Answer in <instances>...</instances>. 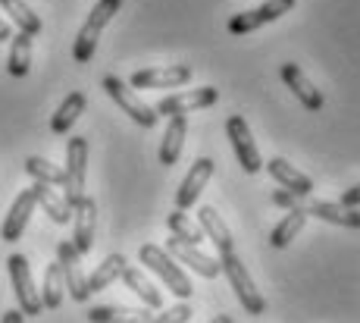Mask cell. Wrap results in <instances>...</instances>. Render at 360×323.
I'll use <instances>...</instances> for the list:
<instances>
[{"instance_id":"cell-1","label":"cell","mask_w":360,"mask_h":323,"mask_svg":"<svg viewBox=\"0 0 360 323\" xmlns=\"http://www.w3.org/2000/svg\"><path fill=\"white\" fill-rule=\"evenodd\" d=\"M219 270H223L226 279L232 283L235 298L241 301L245 314H251V317H260V314L266 311V298H263L260 289L254 286L251 273H248V267L241 264L238 254H235V251H223V254H219Z\"/></svg>"},{"instance_id":"cell-2","label":"cell","mask_w":360,"mask_h":323,"mask_svg":"<svg viewBox=\"0 0 360 323\" xmlns=\"http://www.w3.org/2000/svg\"><path fill=\"white\" fill-rule=\"evenodd\" d=\"M138 258H141V264L148 267V270H154L157 277L166 283V289H169L176 298H191V292H195V286H191V279L182 273V267L176 264V260L166 254V248H160V245H141L138 248Z\"/></svg>"},{"instance_id":"cell-3","label":"cell","mask_w":360,"mask_h":323,"mask_svg":"<svg viewBox=\"0 0 360 323\" xmlns=\"http://www.w3.org/2000/svg\"><path fill=\"white\" fill-rule=\"evenodd\" d=\"M120 6H122V0H98V4H94L91 16L85 19V25H82L79 38H75V44H72L75 63H91L94 51H98L101 32L107 29V23L116 16V13H120Z\"/></svg>"},{"instance_id":"cell-4","label":"cell","mask_w":360,"mask_h":323,"mask_svg":"<svg viewBox=\"0 0 360 323\" xmlns=\"http://www.w3.org/2000/svg\"><path fill=\"white\" fill-rule=\"evenodd\" d=\"M66 179H63V189H66V204L75 208V204L85 198V173H88V139L75 135L69 139L66 144V167H63Z\"/></svg>"},{"instance_id":"cell-5","label":"cell","mask_w":360,"mask_h":323,"mask_svg":"<svg viewBox=\"0 0 360 323\" xmlns=\"http://www.w3.org/2000/svg\"><path fill=\"white\" fill-rule=\"evenodd\" d=\"M6 270H10L13 292H16V301H19V311H22L25 317H38V314L44 311V305H41V292L34 289L29 258H25V254H10Z\"/></svg>"},{"instance_id":"cell-6","label":"cell","mask_w":360,"mask_h":323,"mask_svg":"<svg viewBox=\"0 0 360 323\" xmlns=\"http://www.w3.org/2000/svg\"><path fill=\"white\" fill-rule=\"evenodd\" d=\"M101 85H103V91L116 101V107H120L122 113H129L141 129H154L157 126V120H160V116H157V110L144 104V101L138 98V94L131 91L122 79H116V75H103Z\"/></svg>"},{"instance_id":"cell-7","label":"cell","mask_w":360,"mask_h":323,"mask_svg":"<svg viewBox=\"0 0 360 323\" xmlns=\"http://www.w3.org/2000/svg\"><path fill=\"white\" fill-rule=\"evenodd\" d=\"M226 135H229L232 151H235V157H238L241 170H245V173H260L263 157H260L257 144H254V139H251V129H248L245 116L232 113L229 120H226Z\"/></svg>"},{"instance_id":"cell-8","label":"cell","mask_w":360,"mask_h":323,"mask_svg":"<svg viewBox=\"0 0 360 323\" xmlns=\"http://www.w3.org/2000/svg\"><path fill=\"white\" fill-rule=\"evenodd\" d=\"M295 4H297V0H266V4L254 6V10L235 13V16L229 19V32H232V35H248V32L260 29V25H266V23H276L279 16L292 13Z\"/></svg>"},{"instance_id":"cell-9","label":"cell","mask_w":360,"mask_h":323,"mask_svg":"<svg viewBox=\"0 0 360 323\" xmlns=\"http://www.w3.org/2000/svg\"><path fill=\"white\" fill-rule=\"evenodd\" d=\"M219 101V91L213 85H204V88H191V91H179V94H169L157 104V116H185L191 110H204V107H213Z\"/></svg>"},{"instance_id":"cell-10","label":"cell","mask_w":360,"mask_h":323,"mask_svg":"<svg viewBox=\"0 0 360 323\" xmlns=\"http://www.w3.org/2000/svg\"><path fill=\"white\" fill-rule=\"evenodd\" d=\"M57 264L63 270V279H66V292L72 295V301H88V277L82 270V254L75 251L72 242H60L57 245Z\"/></svg>"},{"instance_id":"cell-11","label":"cell","mask_w":360,"mask_h":323,"mask_svg":"<svg viewBox=\"0 0 360 323\" xmlns=\"http://www.w3.org/2000/svg\"><path fill=\"white\" fill-rule=\"evenodd\" d=\"M185 82H191V66L172 63V66H157V70H138L131 75L129 88H179Z\"/></svg>"},{"instance_id":"cell-12","label":"cell","mask_w":360,"mask_h":323,"mask_svg":"<svg viewBox=\"0 0 360 323\" xmlns=\"http://www.w3.org/2000/svg\"><path fill=\"white\" fill-rule=\"evenodd\" d=\"M210 176H213V160L210 157H198V160L191 163L188 176H185L182 185H179V191H176V210H188L200 198L204 185L210 182Z\"/></svg>"},{"instance_id":"cell-13","label":"cell","mask_w":360,"mask_h":323,"mask_svg":"<svg viewBox=\"0 0 360 323\" xmlns=\"http://www.w3.org/2000/svg\"><path fill=\"white\" fill-rule=\"evenodd\" d=\"M279 75H282V82L292 88L295 98L301 101L304 110H310V113L323 110V91H320V88H314V82H310L307 75L301 72V66H297V63H282Z\"/></svg>"},{"instance_id":"cell-14","label":"cell","mask_w":360,"mask_h":323,"mask_svg":"<svg viewBox=\"0 0 360 323\" xmlns=\"http://www.w3.org/2000/svg\"><path fill=\"white\" fill-rule=\"evenodd\" d=\"M166 254L169 258H176V260H182V264H188L195 273H200L204 279H217L219 273V260H213V258H207L204 251H198V245H188V242H179L176 236L166 242Z\"/></svg>"},{"instance_id":"cell-15","label":"cell","mask_w":360,"mask_h":323,"mask_svg":"<svg viewBox=\"0 0 360 323\" xmlns=\"http://www.w3.org/2000/svg\"><path fill=\"white\" fill-rule=\"evenodd\" d=\"M72 220H75V236H72V245L79 254H88L94 245V226H98V204L94 198H82L79 204L72 208Z\"/></svg>"},{"instance_id":"cell-16","label":"cell","mask_w":360,"mask_h":323,"mask_svg":"<svg viewBox=\"0 0 360 323\" xmlns=\"http://www.w3.org/2000/svg\"><path fill=\"white\" fill-rule=\"evenodd\" d=\"M266 173L273 176L276 182L282 185V189L295 191L297 198H307L310 191H314V182H310V176H304L301 170H295L288 160H282V157H273V160L266 163Z\"/></svg>"},{"instance_id":"cell-17","label":"cell","mask_w":360,"mask_h":323,"mask_svg":"<svg viewBox=\"0 0 360 323\" xmlns=\"http://www.w3.org/2000/svg\"><path fill=\"white\" fill-rule=\"evenodd\" d=\"M91 323H154L150 308H122V305H98L88 311Z\"/></svg>"},{"instance_id":"cell-18","label":"cell","mask_w":360,"mask_h":323,"mask_svg":"<svg viewBox=\"0 0 360 323\" xmlns=\"http://www.w3.org/2000/svg\"><path fill=\"white\" fill-rule=\"evenodd\" d=\"M32 210H34V195L29 189V191H22V195H16L10 214H6V220H4V229H0V232H4V242H16V239H22Z\"/></svg>"},{"instance_id":"cell-19","label":"cell","mask_w":360,"mask_h":323,"mask_svg":"<svg viewBox=\"0 0 360 323\" xmlns=\"http://www.w3.org/2000/svg\"><path fill=\"white\" fill-rule=\"evenodd\" d=\"M185 132H188V120H185V116H169L163 141H160V163L163 167H172V163L179 160L182 144H185Z\"/></svg>"},{"instance_id":"cell-20","label":"cell","mask_w":360,"mask_h":323,"mask_svg":"<svg viewBox=\"0 0 360 323\" xmlns=\"http://www.w3.org/2000/svg\"><path fill=\"white\" fill-rule=\"evenodd\" d=\"M198 223H200V232H204V236L219 248V254H223V251H235L229 226L223 223V217H219L213 208H200L198 210Z\"/></svg>"},{"instance_id":"cell-21","label":"cell","mask_w":360,"mask_h":323,"mask_svg":"<svg viewBox=\"0 0 360 323\" xmlns=\"http://www.w3.org/2000/svg\"><path fill=\"white\" fill-rule=\"evenodd\" d=\"M304 210L320 217V220H326V223L345 226V229H360V210L357 208H345V204H332V201H314Z\"/></svg>"},{"instance_id":"cell-22","label":"cell","mask_w":360,"mask_h":323,"mask_svg":"<svg viewBox=\"0 0 360 323\" xmlns=\"http://www.w3.org/2000/svg\"><path fill=\"white\" fill-rule=\"evenodd\" d=\"M32 70V35L25 32H16L10 38V57H6V72L13 79H25Z\"/></svg>"},{"instance_id":"cell-23","label":"cell","mask_w":360,"mask_h":323,"mask_svg":"<svg viewBox=\"0 0 360 323\" xmlns=\"http://www.w3.org/2000/svg\"><path fill=\"white\" fill-rule=\"evenodd\" d=\"M32 195H34V204H41V208H44V214L51 217L53 223H69V220H72V208H69L66 198H60L51 185L34 182L32 185Z\"/></svg>"},{"instance_id":"cell-24","label":"cell","mask_w":360,"mask_h":323,"mask_svg":"<svg viewBox=\"0 0 360 323\" xmlns=\"http://www.w3.org/2000/svg\"><path fill=\"white\" fill-rule=\"evenodd\" d=\"M85 104H88V98H85V94H82V91L66 94V98H63V104L57 107V113H53V120H51L53 135H66L69 129L75 126V120H79V116L85 113Z\"/></svg>"},{"instance_id":"cell-25","label":"cell","mask_w":360,"mask_h":323,"mask_svg":"<svg viewBox=\"0 0 360 323\" xmlns=\"http://www.w3.org/2000/svg\"><path fill=\"white\" fill-rule=\"evenodd\" d=\"M304 223H307V210L304 208L288 210V214L273 226V232H269V245H273V248H288L292 239H297V232L304 229Z\"/></svg>"},{"instance_id":"cell-26","label":"cell","mask_w":360,"mask_h":323,"mask_svg":"<svg viewBox=\"0 0 360 323\" xmlns=\"http://www.w3.org/2000/svg\"><path fill=\"white\" fill-rule=\"evenodd\" d=\"M120 279H122V283H126V286H129L131 292H135L138 298H141L148 308H157V311H160V308H163V295H160V289H157L154 283H150V279L144 277V273L138 270V267H126Z\"/></svg>"},{"instance_id":"cell-27","label":"cell","mask_w":360,"mask_h":323,"mask_svg":"<svg viewBox=\"0 0 360 323\" xmlns=\"http://www.w3.org/2000/svg\"><path fill=\"white\" fill-rule=\"evenodd\" d=\"M63 295H66V279H63V270H60V264L53 260V264L47 267V273H44V289H41V305L51 308V311H57V308L63 305Z\"/></svg>"},{"instance_id":"cell-28","label":"cell","mask_w":360,"mask_h":323,"mask_svg":"<svg viewBox=\"0 0 360 323\" xmlns=\"http://www.w3.org/2000/svg\"><path fill=\"white\" fill-rule=\"evenodd\" d=\"M0 6L10 13V19L19 25V32H25V35H32V38L41 32V16L25 0H0Z\"/></svg>"},{"instance_id":"cell-29","label":"cell","mask_w":360,"mask_h":323,"mask_svg":"<svg viewBox=\"0 0 360 323\" xmlns=\"http://www.w3.org/2000/svg\"><path fill=\"white\" fill-rule=\"evenodd\" d=\"M126 258L122 254H110L107 260L98 267V270L88 277V292H101V289H107L110 283H116V279L122 277V270H126Z\"/></svg>"},{"instance_id":"cell-30","label":"cell","mask_w":360,"mask_h":323,"mask_svg":"<svg viewBox=\"0 0 360 323\" xmlns=\"http://www.w3.org/2000/svg\"><path fill=\"white\" fill-rule=\"evenodd\" d=\"M25 173H29L34 182H44V185H63V179H66L63 167L44 160V157H29V160H25Z\"/></svg>"},{"instance_id":"cell-31","label":"cell","mask_w":360,"mask_h":323,"mask_svg":"<svg viewBox=\"0 0 360 323\" xmlns=\"http://www.w3.org/2000/svg\"><path fill=\"white\" fill-rule=\"evenodd\" d=\"M166 226H169V232L179 239V242H188V245H200L204 242V232H200V226H195L188 217L182 214V210H172L169 217H166Z\"/></svg>"},{"instance_id":"cell-32","label":"cell","mask_w":360,"mask_h":323,"mask_svg":"<svg viewBox=\"0 0 360 323\" xmlns=\"http://www.w3.org/2000/svg\"><path fill=\"white\" fill-rule=\"evenodd\" d=\"M191 320V308L188 305H172L163 314H154V323H188Z\"/></svg>"},{"instance_id":"cell-33","label":"cell","mask_w":360,"mask_h":323,"mask_svg":"<svg viewBox=\"0 0 360 323\" xmlns=\"http://www.w3.org/2000/svg\"><path fill=\"white\" fill-rule=\"evenodd\" d=\"M269 201L279 204V208H285V210H297V208H301V198H297L295 191H288V189H276L273 195H269Z\"/></svg>"},{"instance_id":"cell-34","label":"cell","mask_w":360,"mask_h":323,"mask_svg":"<svg viewBox=\"0 0 360 323\" xmlns=\"http://www.w3.org/2000/svg\"><path fill=\"white\" fill-rule=\"evenodd\" d=\"M338 204H345V208H360V182L351 185V189L342 195V201H338Z\"/></svg>"},{"instance_id":"cell-35","label":"cell","mask_w":360,"mask_h":323,"mask_svg":"<svg viewBox=\"0 0 360 323\" xmlns=\"http://www.w3.org/2000/svg\"><path fill=\"white\" fill-rule=\"evenodd\" d=\"M13 38V29H10V23L6 19H0V44H6V41Z\"/></svg>"},{"instance_id":"cell-36","label":"cell","mask_w":360,"mask_h":323,"mask_svg":"<svg viewBox=\"0 0 360 323\" xmlns=\"http://www.w3.org/2000/svg\"><path fill=\"white\" fill-rule=\"evenodd\" d=\"M22 317H25L22 311H6L4 317H0V323H22Z\"/></svg>"},{"instance_id":"cell-37","label":"cell","mask_w":360,"mask_h":323,"mask_svg":"<svg viewBox=\"0 0 360 323\" xmlns=\"http://www.w3.org/2000/svg\"><path fill=\"white\" fill-rule=\"evenodd\" d=\"M210 323H235V320L229 317V314H217V317H213Z\"/></svg>"}]
</instances>
